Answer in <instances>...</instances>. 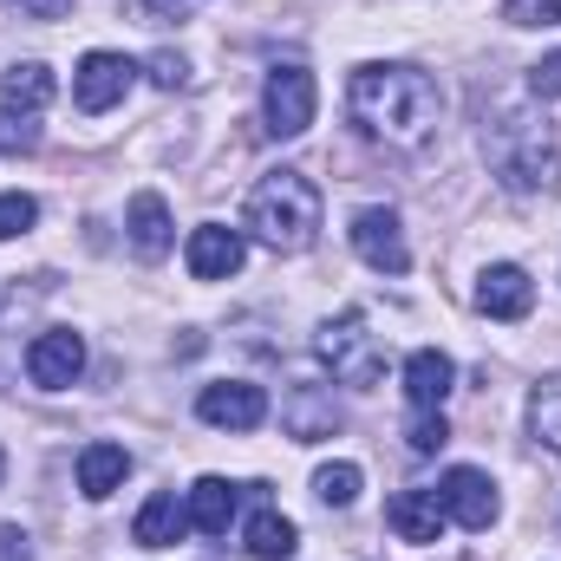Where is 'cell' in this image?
<instances>
[{"instance_id": "obj_1", "label": "cell", "mask_w": 561, "mask_h": 561, "mask_svg": "<svg viewBox=\"0 0 561 561\" xmlns=\"http://www.w3.org/2000/svg\"><path fill=\"white\" fill-rule=\"evenodd\" d=\"M346 118L386 150H419L437 138L444 92L424 66H359L346 85Z\"/></svg>"}, {"instance_id": "obj_2", "label": "cell", "mask_w": 561, "mask_h": 561, "mask_svg": "<svg viewBox=\"0 0 561 561\" xmlns=\"http://www.w3.org/2000/svg\"><path fill=\"white\" fill-rule=\"evenodd\" d=\"M483 157L510 196H536V190L561 183V144L542 112H496L483 125Z\"/></svg>"}, {"instance_id": "obj_3", "label": "cell", "mask_w": 561, "mask_h": 561, "mask_svg": "<svg viewBox=\"0 0 561 561\" xmlns=\"http://www.w3.org/2000/svg\"><path fill=\"white\" fill-rule=\"evenodd\" d=\"M242 229H249L255 242H268L275 255L313 249V236H320V190H313L300 170H268V176L249 190V203H242Z\"/></svg>"}, {"instance_id": "obj_4", "label": "cell", "mask_w": 561, "mask_h": 561, "mask_svg": "<svg viewBox=\"0 0 561 561\" xmlns=\"http://www.w3.org/2000/svg\"><path fill=\"white\" fill-rule=\"evenodd\" d=\"M313 346H320L327 373H333L340 386H353V392H373V386L386 379V340L366 327L359 307H346L340 320H327V327L313 333Z\"/></svg>"}, {"instance_id": "obj_5", "label": "cell", "mask_w": 561, "mask_h": 561, "mask_svg": "<svg viewBox=\"0 0 561 561\" xmlns=\"http://www.w3.org/2000/svg\"><path fill=\"white\" fill-rule=\"evenodd\" d=\"M313 105H320V92H313L307 66L287 59V66H275L262 79V125H268V138H300L313 125Z\"/></svg>"}, {"instance_id": "obj_6", "label": "cell", "mask_w": 561, "mask_h": 561, "mask_svg": "<svg viewBox=\"0 0 561 561\" xmlns=\"http://www.w3.org/2000/svg\"><path fill=\"white\" fill-rule=\"evenodd\" d=\"M131 79H138V66H131L125 53H85L79 72H72V105H79L85 118H99V112H112V105L131 92Z\"/></svg>"}, {"instance_id": "obj_7", "label": "cell", "mask_w": 561, "mask_h": 561, "mask_svg": "<svg viewBox=\"0 0 561 561\" xmlns=\"http://www.w3.org/2000/svg\"><path fill=\"white\" fill-rule=\"evenodd\" d=\"M437 503H444V516H450V523H463L470 536H483V529L503 516V503H496V483H490L483 470H470V463L444 470V483H437Z\"/></svg>"}, {"instance_id": "obj_8", "label": "cell", "mask_w": 561, "mask_h": 561, "mask_svg": "<svg viewBox=\"0 0 561 561\" xmlns=\"http://www.w3.org/2000/svg\"><path fill=\"white\" fill-rule=\"evenodd\" d=\"M346 236H353V255L366 268H379V275H405L412 268V249H405V229H399L392 209H359Z\"/></svg>"}, {"instance_id": "obj_9", "label": "cell", "mask_w": 561, "mask_h": 561, "mask_svg": "<svg viewBox=\"0 0 561 561\" xmlns=\"http://www.w3.org/2000/svg\"><path fill=\"white\" fill-rule=\"evenodd\" d=\"M79 373H85V340H79L72 327H46V333L26 346V379H33L39 392H66Z\"/></svg>"}, {"instance_id": "obj_10", "label": "cell", "mask_w": 561, "mask_h": 561, "mask_svg": "<svg viewBox=\"0 0 561 561\" xmlns=\"http://www.w3.org/2000/svg\"><path fill=\"white\" fill-rule=\"evenodd\" d=\"M196 419L216 424V431H255L268 419V392L249 386V379H216V386L196 392Z\"/></svg>"}, {"instance_id": "obj_11", "label": "cell", "mask_w": 561, "mask_h": 561, "mask_svg": "<svg viewBox=\"0 0 561 561\" xmlns=\"http://www.w3.org/2000/svg\"><path fill=\"white\" fill-rule=\"evenodd\" d=\"M183 262H190V275H196V280H229V275H242V262H249V242H242V229L203 222V229H190V249H183Z\"/></svg>"}, {"instance_id": "obj_12", "label": "cell", "mask_w": 561, "mask_h": 561, "mask_svg": "<svg viewBox=\"0 0 561 561\" xmlns=\"http://www.w3.org/2000/svg\"><path fill=\"white\" fill-rule=\"evenodd\" d=\"M477 307H483L490 320H529V307H536V280L523 275L516 262H490V268L477 275Z\"/></svg>"}, {"instance_id": "obj_13", "label": "cell", "mask_w": 561, "mask_h": 561, "mask_svg": "<svg viewBox=\"0 0 561 561\" xmlns=\"http://www.w3.org/2000/svg\"><path fill=\"white\" fill-rule=\"evenodd\" d=\"M280 424H287L294 444H320V437L340 431V405H333L327 386H294V392L280 399Z\"/></svg>"}, {"instance_id": "obj_14", "label": "cell", "mask_w": 561, "mask_h": 561, "mask_svg": "<svg viewBox=\"0 0 561 561\" xmlns=\"http://www.w3.org/2000/svg\"><path fill=\"white\" fill-rule=\"evenodd\" d=\"M386 523H392V536L399 542H412V549H424V542H437L444 536V503H437V490H399L392 503H386Z\"/></svg>"}, {"instance_id": "obj_15", "label": "cell", "mask_w": 561, "mask_h": 561, "mask_svg": "<svg viewBox=\"0 0 561 561\" xmlns=\"http://www.w3.org/2000/svg\"><path fill=\"white\" fill-rule=\"evenodd\" d=\"M450 386H457V366H450V353L419 346V353L405 359V399H412V412H444Z\"/></svg>"}, {"instance_id": "obj_16", "label": "cell", "mask_w": 561, "mask_h": 561, "mask_svg": "<svg viewBox=\"0 0 561 561\" xmlns=\"http://www.w3.org/2000/svg\"><path fill=\"white\" fill-rule=\"evenodd\" d=\"M46 105H53V66L26 59L0 72V118H39Z\"/></svg>"}, {"instance_id": "obj_17", "label": "cell", "mask_w": 561, "mask_h": 561, "mask_svg": "<svg viewBox=\"0 0 561 561\" xmlns=\"http://www.w3.org/2000/svg\"><path fill=\"white\" fill-rule=\"evenodd\" d=\"M125 229H131V249L144 262H163L170 255V203L157 190H138L131 209H125Z\"/></svg>"}, {"instance_id": "obj_18", "label": "cell", "mask_w": 561, "mask_h": 561, "mask_svg": "<svg viewBox=\"0 0 561 561\" xmlns=\"http://www.w3.org/2000/svg\"><path fill=\"white\" fill-rule=\"evenodd\" d=\"M125 477H131V450H125V444H105V437H99V444L79 450V490H85L92 503H105Z\"/></svg>"}, {"instance_id": "obj_19", "label": "cell", "mask_w": 561, "mask_h": 561, "mask_svg": "<svg viewBox=\"0 0 561 561\" xmlns=\"http://www.w3.org/2000/svg\"><path fill=\"white\" fill-rule=\"evenodd\" d=\"M236 503H242V490L229 483V477H203L196 490H190V529H203V536H229V523H236Z\"/></svg>"}, {"instance_id": "obj_20", "label": "cell", "mask_w": 561, "mask_h": 561, "mask_svg": "<svg viewBox=\"0 0 561 561\" xmlns=\"http://www.w3.org/2000/svg\"><path fill=\"white\" fill-rule=\"evenodd\" d=\"M183 529H190V510L176 503V490H157V496L138 510V523H131V536H138L144 549H176Z\"/></svg>"}, {"instance_id": "obj_21", "label": "cell", "mask_w": 561, "mask_h": 561, "mask_svg": "<svg viewBox=\"0 0 561 561\" xmlns=\"http://www.w3.org/2000/svg\"><path fill=\"white\" fill-rule=\"evenodd\" d=\"M294 542H300V529L280 516L275 503H262V510L249 516V529H242V549H249L255 561H287L294 556Z\"/></svg>"}, {"instance_id": "obj_22", "label": "cell", "mask_w": 561, "mask_h": 561, "mask_svg": "<svg viewBox=\"0 0 561 561\" xmlns=\"http://www.w3.org/2000/svg\"><path fill=\"white\" fill-rule=\"evenodd\" d=\"M529 437L561 457V373H549V379L529 392Z\"/></svg>"}, {"instance_id": "obj_23", "label": "cell", "mask_w": 561, "mask_h": 561, "mask_svg": "<svg viewBox=\"0 0 561 561\" xmlns=\"http://www.w3.org/2000/svg\"><path fill=\"white\" fill-rule=\"evenodd\" d=\"M359 463H320L313 470V496L327 503V510H346V503H359Z\"/></svg>"}, {"instance_id": "obj_24", "label": "cell", "mask_w": 561, "mask_h": 561, "mask_svg": "<svg viewBox=\"0 0 561 561\" xmlns=\"http://www.w3.org/2000/svg\"><path fill=\"white\" fill-rule=\"evenodd\" d=\"M33 222H39V203H33V196H20V190H7V196H0V242L26 236Z\"/></svg>"}, {"instance_id": "obj_25", "label": "cell", "mask_w": 561, "mask_h": 561, "mask_svg": "<svg viewBox=\"0 0 561 561\" xmlns=\"http://www.w3.org/2000/svg\"><path fill=\"white\" fill-rule=\"evenodd\" d=\"M405 437H412L419 457H437V450L450 444V424H444V412H412V431H405Z\"/></svg>"}, {"instance_id": "obj_26", "label": "cell", "mask_w": 561, "mask_h": 561, "mask_svg": "<svg viewBox=\"0 0 561 561\" xmlns=\"http://www.w3.org/2000/svg\"><path fill=\"white\" fill-rule=\"evenodd\" d=\"M510 26H561V0H503Z\"/></svg>"}, {"instance_id": "obj_27", "label": "cell", "mask_w": 561, "mask_h": 561, "mask_svg": "<svg viewBox=\"0 0 561 561\" xmlns=\"http://www.w3.org/2000/svg\"><path fill=\"white\" fill-rule=\"evenodd\" d=\"M190 7H203V0H125V13H131L138 26H163V20H183Z\"/></svg>"}, {"instance_id": "obj_28", "label": "cell", "mask_w": 561, "mask_h": 561, "mask_svg": "<svg viewBox=\"0 0 561 561\" xmlns=\"http://www.w3.org/2000/svg\"><path fill=\"white\" fill-rule=\"evenodd\" d=\"M529 92L549 105V99H561V53H549V59H536L529 66Z\"/></svg>"}, {"instance_id": "obj_29", "label": "cell", "mask_w": 561, "mask_h": 561, "mask_svg": "<svg viewBox=\"0 0 561 561\" xmlns=\"http://www.w3.org/2000/svg\"><path fill=\"white\" fill-rule=\"evenodd\" d=\"M150 79H157V85H163V92H176V85H183V79H190V66H183V59H176V53H150Z\"/></svg>"}, {"instance_id": "obj_30", "label": "cell", "mask_w": 561, "mask_h": 561, "mask_svg": "<svg viewBox=\"0 0 561 561\" xmlns=\"http://www.w3.org/2000/svg\"><path fill=\"white\" fill-rule=\"evenodd\" d=\"M39 131H33V118H0V150H33Z\"/></svg>"}, {"instance_id": "obj_31", "label": "cell", "mask_w": 561, "mask_h": 561, "mask_svg": "<svg viewBox=\"0 0 561 561\" xmlns=\"http://www.w3.org/2000/svg\"><path fill=\"white\" fill-rule=\"evenodd\" d=\"M0 561H33V542L20 523H0Z\"/></svg>"}, {"instance_id": "obj_32", "label": "cell", "mask_w": 561, "mask_h": 561, "mask_svg": "<svg viewBox=\"0 0 561 561\" xmlns=\"http://www.w3.org/2000/svg\"><path fill=\"white\" fill-rule=\"evenodd\" d=\"M20 7H26V13H33V20H59V13H66V7H72V0H20Z\"/></svg>"}, {"instance_id": "obj_33", "label": "cell", "mask_w": 561, "mask_h": 561, "mask_svg": "<svg viewBox=\"0 0 561 561\" xmlns=\"http://www.w3.org/2000/svg\"><path fill=\"white\" fill-rule=\"evenodd\" d=\"M0 477H7V450H0Z\"/></svg>"}, {"instance_id": "obj_34", "label": "cell", "mask_w": 561, "mask_h": 561, "mask_svg": "<svg viewBox=\"0 0 561 561\" xmlns=\"http://www.w3.org/2000/svg\"><path fill=\"white\" fill-rule=\"evenodd\" d=\"M0 300H7V287H0Z\"/></svg>"}]
</instances>
